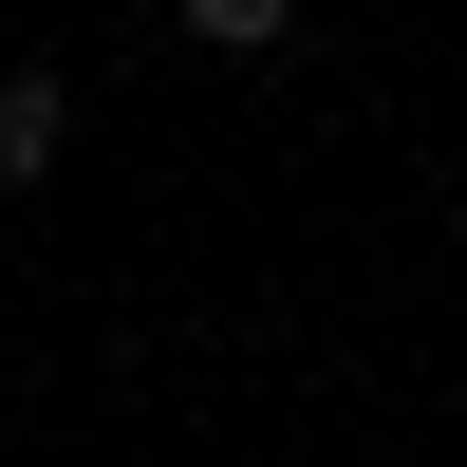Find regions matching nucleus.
<instances>
[{
	"label": "nucleus",
	"mask_w": 467,
	"mask_h": 467,
	"mask_svg": "<svg viewBox=\"0 0 467 467\" xmlns=\"http://www.w3.org/2000/svg\"><path fill=\"white\" fill-rule=\"evenodd\" d=\"M57 169V75H0V187Z\"/></svg>",
	"instance_id": "nucleus-1"
}]
</instances>
